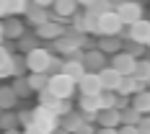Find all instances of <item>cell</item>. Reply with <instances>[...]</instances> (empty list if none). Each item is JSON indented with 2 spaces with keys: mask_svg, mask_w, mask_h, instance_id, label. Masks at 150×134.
Wrapping results in <instances>:
<instances>
[{
  "mask_svg": "<svg viewBox=\"0 0 150 134\" xmlns=\"http://www.w3.org/2000/svg\"><path fill=\"white\" fill-rule=\"evenodd\" d=\"M75 80L70 77V75H65V72H54V75H49V83H47V93L49 95H54V98H73V93H75Z\"/></svg>",
  "mask_w": 150,
  "mask_h": 134,
  "instance_id": "cell-1",
  "label": "cell"
},
{
  "mask_svg": "<svg viewBox=\"0 0 150 134\" xmlns=\"http://www.w3.org/2000/svg\"><path fill=\"white\" fill-rule=\"evenodd\" d=\"M62 34H65V29L60 23H54V21H47L42 26H36V36L39 39H60Z\"/></svg>",
  "mask_w": 150,
  "mask_h": 134,
  "instance_id": "cell-13",
  "label": "cell"
},
{
  "mask_svg": "<svg viewBox=\"0 0 150 134\" xmlns=\"http://www.w3.org/2000/svg\"><path fill=\"white\" fill-rule=\"evenodd\" d=\"M140 119H142V114H140L137 108H132V106L122 108V124H132V126H137Z\"/></svg>",
  "mask_w": 150,
  "mask_h": 134,
  "instance_id": "cell-23",
  "label": "cell"
},
{
  "mask_svg": "<svg viewBox=\"0 0 150 134\" xmlns=\"http://www.w3.org/2000/svg\"><path fill=\"white\" fill-rule=\"evenodd\" d=\"M26 18H29L31 26H42V23H47V21H52L44 8H42V5H34V3L26 8Z\"/></svg>",
  "mask_w": 150,
  "mask_h": 134,
  "instance_id": "cell-15",
  "label": "cell"
},
{
  "mask_svg": "<svg viewBox=\"0 0 150 134\" xmlns=\"http://www.w3.org/2000/svg\"><path fill=\"white\" fill-rule=\"evenodd\" d=\"M73 29L78 31V34H86V23H83V15H80V13L73 15Z\"/></svg>",
  "mask_w": 150,
  "mask_h": 134,
  "instance_id": "cell-33",
  "label": "cell"
},
{
  "mask_svg": "<svg viewBox=\"0 0 150 134\" xmlns=\"http://www.w3.org/2000/svg\"><path fill=\"white\" fill-rule=\"evenodd\" d=\"M3 15H8V3H5V0H0V18H3Z\"/></svg>",
  "mask_w": 150,
  "mask_h": 134,
  "instance_id": "cell-43",
  "label": "cell"
},
{
  "mask_svg": "<svg viewBox=\"0 0 150 134\" xmlns=\"http://www.w3.org/2000/svg\"><path fill=\"white\" fill-rule=\"evenodd\" d=\"M96 134H119V126H98Z\"/></svg>",
  "mask_w": 150,
  "mask_h": 134,
  "instance_id": "cell-39",
  "label": "cell"
},
{
  "mask_svg": "<svg viewBox=\"0 0 150 134\" xmlns=\"http://www.w3.org/2000/svg\"><path fill=\"white\" fill-rule=\"evenodd\" d=\"M124 31V23L117 15V11H106L98 15V36H119Z\"/></svg>",
  "mask_w": 150,
  "mask_h": 134,
  "instance_id": "cell-3",
  "label": "cell"
},
{
  "mask_svg": "<svg viewBox=\"0 0 150 134\" xmlns=\"http://www.w3.org/2000/svg\"><path fill=\"white\" fill-rule=\"evenodd\" d=\"M16 101H18V95L13 93V88H0V111L13 108Z\"/></svg>",
  "mask_w": 150,
  "mask_h": 134,
  "instance_id": "cell-22",
  "label": "cell"
},
{
  "mask_svg": "<svg viewBox=\"0 0 150 134\" xmlns=\"http://www.w3.org/2000/svg\"><path fill=\"white\" fill-rule=\"evenodd\" d=\"M62 65H65L62 60L52 57V62H49V70H47V72H49V75H54V72H62Z\"/></svg>",
  "mask_w": 150,
  "mask_h": 134,
  "instance_id": "cell-34",
  "label": "cell"
},
{
  "mask_svg": "<svg viewBox=\"0 0 150 134\" xmlns=\"http://www.w3.org/2000/svg\"><path fill=\"white\" fill-rule=\"evenodd\" d=\"M57 119H60V116H54V114H52L47 106H42V103H39V108L34 111V124H36V126H42V129L49 132V134L60 126V121H57Z\"/></svg>",
  "mask_w": 150,
  "mask_h": 134,
  "instance_id": "cell-5",
  "label": "cell"
},
{
  "mask_svg": "<svg viewBox=\"0 0 150 134\" xmlns=\"http://www.w3.org/2000/svg\"><path fill=\"white\" fill-rule=\"evenodd\" d=\"M98 77H101L104 90H114V93H117V88H119V83H122V77H124V75H119L111 65H109V67H104V70H98Z\"/></svg>",
  "mask_w": 150,
  "mask_h": 134,
  "instance_id": "cell-10",
  "label": "cell"
},
{
  "mask_svg": "<svg viewBox=\"0 0 150 134\" xmlns=\"http://www.w3.org/2000/svg\"><path fill=\"white\" fill-rule=\"evenodd\" d=\"M54 13L60 18H70L78 13V0H54Z\"/></svg>",
  "mask_w": 150,
  "mask_h": 134,
  "instance_id": "cell-17",
  "label": "cell"
},
{
  "mask_svg": "<svg viewBox=\"0 0 150 134\" xmlns=\"http://www.w3.org/2000/svg\"><path fill=\"white\" fill-rule=\"evenodd\" d=\"M3 134H23V132H18V126H13V129H5Z\"/></svg>",
  "mask_w": 150,
  "mask_h": 134,
  "instance_id": "cell-45",
  "label": "cell"
},
{
  "mask_svg": "<svg viewBox=\"0 0 150 134\" xmlns=\"http://www.w3.org/2000/svg\"><path fill=\"white\" fill-rule=\"evenodd\" d=\"M13 93L18 95V98H26V95H31L34 90H31V85H29V80H23V77H18L13 83Z\"/></svg>",
  "mask_w": 150,
  "mask_h": 134,
  "instance_id": "cell-28",
  "label": "cell"
},
{
  "mask_svg": "<svg viewBox=\"0 0 150 134\" xmlns=\"http://www.w3.org/2000/svg\"><path fill=\"white\" fill-rule=\"evenodd\" d=\"M34 5H42V8H49V5H54V0H31Z\"/></svg>",
  "mask_w": 150,
  "mask_h": 134,
  "instance_id": "cell-42",
  "label": "cell"
},
{
  "mask_svg": "<svg viewBox=\"0 0 150 134\" xmlns=\"http://www.w3.org/2000/svg\"><path fill=\"white\" fill-rule=\"evenodd\" d=\"M148 88H150V77H148Z\"/></svg>",
  "mask_w": 150,
  "mask_h": 134,
  "instance_id": "cell-48",
  "label": "cell"
},
{
  "mask_svg": "<svg viewBox=\"0 0 150 134\" xmlns=\"http://www.w3.org/2000/svg\"><path fill=\"white\" fill-rule=\"evenodd\" d=\"M0 39H3V23H0Z\"/></svg>",
  "mask_w": 150,
  "mask_h": 134,
  "instance_id": "cell-47",
  "label": "cell"
},
{
  "mask_svg": "<svg viewBox=\"0 0 150 134\" xmlns=\"http://www.w3.org/2000/svg\"><path fill=\"white\" fill-rule=\"evenodd\" d=\"M129 106L132 108H137L140 114H150V90H140V93H135V95H129Z\"/></svg>",
  "mask_w": 150,
  "mask_h": 134,
  "instance_id": "cell-16",
  "label": "cell"
},
{
  "mask_svg": "<svg viewBox=\"0 0 150 134\" xmlns=\"http://www.w3.org/2000/svg\"><path fill=\"white\" fill-rule=\"evenodd\" d=\"M137 129H140V134H150V114H142V119H140V124H137Z\"/></svg>",
  "mask_w": 150,
  "mask_h": 134,
  "instance_id": "cell-32",
  "label": "cell"
},
{
  "mask_svg": "<svg viewBox=\"0 0 150 134\" xmlns=\"http://www.w3.org/2000/svg\"><path fill=\"white\" fill-rule=\"evenodd\" d=\"M18 121H21L23 126H29L31 121H34V111H21V114H18Z\"/></svg>",
  "mask_w": 150,
  "mask_h": 134,
  "instance_id": "cell-35",
  "label": "cell"
},
{
  "mask_svg": "<svg viewBox=\"0 0 150 134\" xmlns=\"http://www.w3.org/2000/svg\"><path fill=\"white\" fill-rule=\"evenodd\" d=\"M119 134H140V129L132 124H119Z\"/></svg>",
  "mask_w": 150,
  "mask_h": 134,
  "instance_id": "cell-37",
  "label": "cell"
},
{
  "mask_svg": "<svg viewBox=\"0 0 150 134\" xmlns=\"http://www.w3.org/2000/svg\"><path fill=\"white\" fill-rule=\"evenodd\" d=\"M119 36H101V41H98V49H101V52H114V54H117V52H119Z\"/></svg>",
  "mask_w": 150,
  "mask_h": 134,
  "instance_id": "cell-24",
  "label": "cell"
},
{
  "mask_svg": "<svg viewBox=\"0 0 150 134\" xmlns=\"http://www.w3.org/2000/svg\"><path fill=\"white\" fill-rule=\"evenodd\" d=\"M148 88V83H142V80H137L135 75H124L119 83V88H117V93L119 95H135V93H140V90Z\"/></svg>",
  "mask_w": 150,
  "mask_h": 134,
  "instance_id": "cell-9",
  "label": "cell"
},
{
  "mask_svg": "<svg viewBox=\"0 0 150 134\" xmlns=\"http://www.w3.org/2000/svg\"><path fill=\"white\" fill-rule=\"evenodd\" d=\"M137 77V80H142V83H148V77H150V60H137L135 65V72H132Z\"/></svg>",
  "mask_w": 150,
  "mask_h": 134,
  "instance_id": "cell-25",
  "label": "cell"
},
{
  "mask_svg": "<svg viewBox=\"0 0 150 134\" xmlns=\"http://www.w3.org/2000/svg\"><path fill=\"white\" fill-rule=\"evenodd\" d=\"M135 65H137V57L132 52H122V49L114 54V60H111V67L119 75H132L135 72Z\"/></svg>",
  "mask_w": 150,
  "mask_h": 134,
  "instance_id": "cell-6",
  "label": "cell"
},
{
  "mask_svg": "<svg viewBox=\"0 0 150 134\" xmlns=\"http://www.w3.org/2000/svg\"><path fill=\"white\" fill-rule=\"evenodd\" d=\"M18 126V114H11V108L5 111V114H0V129L5 132V129H13Z\"/></svg>",
  "mask_w": 150,
  "mask_h": 134,
  "instance_id": "cell-27",
  "label": "cell"
},
{
  "mask_svg": "<svg viewBox=\"0 0 150 134\" xmlns=\"http://www.w3.org/2000/svg\"><path fill=\"white\" fill-rule=\"evenodd\" d=\"M83 23H86V34H98V15L86 11L83 13Z\"/></svg>",
  "mask_w": 150,
  "mask_h": 134,
  "instance_id": "cell-26",
  "label": "cell"
},
{
  "mask_svg": "<svg viewBox=\"0 0 150 134\" xmlns=\"http://www.w3.org/2000/svg\"><path fill=\"white\" fill-rule=\"evenodd\" d=\"M148 46H150V39H148Z\"/></svg>",
  "mask_w": 150,
  "mask_h": 134,
  "instance_id": "cell-49",
  "label": "cell"
},
{
  "mask_svg": "<svg viewBox=\"0 0 150 134\" xmlns=\"http://www.w3.org/2000/svg\"><path fill=\"white\" fill-rule=\"evenodd\" d=\"M83 65H86L88 72H98V70H104V67H106L104 52H101V49H96V52H86V54H83Z\"/></svg>",
  "mask_w": 150,
  "mask_h": 134,
  "instance_id": "cell-11",
  "label": "cell"
},
{
  "mask_svg": "<svg viewBox=\"0 0 150 134\" xmlns=\"http://www.w3.org/2000/svg\"><path fill=\"white\" fill-rule=\"evenodd\" d=\"M52 134H73V132H67L65 126H57V129H54V132H52Z\"/></svg>",
  "mask_w": 150,
  "mask_h": 134,
  "instance_id": "cell-44",
  "label": "cell"
},
{
  "mask_svg": "<svg viewBox=\"0 0 150 134\" xmlns=\"http://www.w3.org/2000/svg\"><path fill=\"white\" fill-rule=\"evenodd\" d=\"M127 36L135 41V44H148L150 39V21H145V18H140V21H135L132 26H127Z\"/></svg>",
  "mask_w": 150,
  "mask_h": 134,
  "instance_id": "cell-8",
  "label": "cell"
},
{
  "mask_svg": "<svg viewBox=\"0 0 150 134\" xmlns=\"http://www.w3.org/2000/svg\"><path fill=\"white\" fill-rule=\"evenodd\" d=\"M26 80H29L31 90H34V93H39V90L47 88V83H49V72H31Z\"/></svg>",
  "mask_w": 150,
  "mask_h": 134,
  "instance_id": "cell-20",
  "label": "cell"
},
{
  "mask_svg": "<svg viewBox=\"0 0 150 134\" xmlns=\"http://www.w3.org/2000/svg\"><path fill=\"white\" fill-rule=\"evenodd\" d=\"M114 11H117V15L122 18V23H124V26H132L135 21H140V18H142V5H140V3H132V0L119 3Z\"/></svg>",
  "mask_w": 150,
  "mask_h": 134,
  "instance_id": "cell-4",
  "label": "cell"
},
{
  "mask_svg": "<svg viewBox=\"0 0 150 134\" xmlns=\"http://www.w3.org/2000/svg\"><path fill=\"white\" fill-rule=\"evenodd\" d=\"M88 11L96 13V15H101V13H106V11H114V3H111V0H96V3L88 5Z\"/></svg>",
  "mask_w": 150,
  "mask_h": 134,
  "instance_id": "cell-29",
  "label": "cell"
},
{
  "mask_svg": "<svg viewBox=\"0 0 150 134\" xmlns=\"http://www.w3.org/2000/svg\"><path fill=\"white\" fill-rule=\"evenodd\" d=\"M80 111L83 114H98L101 111V103H98V95H80Z\"/></svg>",
  "mask_w": 150,
  "mask_h": 134,
  "instance_id": "cell-19",
  "label": "cell"
},
{
  "mask_svg": "<svg viewBox=\"0 0 150 134\" xmlns=\"http://www.w3.org/2000/svg\"><path fill=\"white\" fill-rule=\"evenodd\" d=\"M98 103H101V108H114L117 93H114V90H101V93H98Z\"/></svg>",
  "mask_w": 150,
  "mask_h": 134,
  "instance_id": "cell-30",
  "label": "cell"
},
{
  "mask_svg": "<svg viewBox=\"0 0 150 134\" xmlns=\"http://www.w3.org/2000/svg\"><path fill=\"white\" fill-rule=\"evenodd\" d=\"M8 3V13H26V8H29V0H5Z\"/></svg>",
  "mask_w": 150,
  "mask_h": 134,
  "instance_id": "cell-31",
  "label": "cell"
},
{
  "mask_svg": "<svg viewBox=\"0 0 150 134\" xmlns=\"http://www.w3.org/2000/svg\"><path fill=\"white\" fill-rule=\"evenodd\" d=\"M127 106H129V95H119V93H117V103H114V108H127Z\"/></svg>",
  "mask_w": 150,
  "mask_h": 134,
  "instance_id": "cell-36",
  "label": "cell"
},
{
  "mask_svg": "<svg viewBox=\"0 0 150 134\" xmlns=\"http://www.w3.org/2000/svg\"><path fill=\"white\" fill-rule=\"evenodd\" d=\"M23 134H49V132H44V129H42V126H36V124H34V121H31L29 126H26V129H23Z\"/></svg>",
  "mask_w": 150,
  "mask_h": 134,
  "instance_id": "cell-38",
  "label": "cell"
},
{
  "mask_svg": "<svg viewBox=\"0 0 150 134\" xmlns=\"http://www.w3.org/2000/svg\"><path fill=\"white\" fill-rule=\"evenodd\" d=\"M62 72L70 75V77L75 80V85H78V80H80L86 72H88V70H86L83 60H75V57H70V60H65V65H62Z\"/></svg>",
  "mask_w": 150,
  "mask_h": 134,
  "instance_id": "cell-12",
  "label": "cell"
},
{
  "mask_svg": "<svg viewBox=\"0 0 150 134\" xmlns=\"http://www.w3.org/2000/svg\"><path fill=\"white\" fill-rule=\"evenodd\" d=\"M83 124H86L83 121V114H75V111H70L67 116H62V121H60V126H65L67 132H78Z\"/></svg>",
  "mask_w": 150,
  "mask_h": 134,
  "instance_id": "cell-18",
  "label": "cell"
},
{
  "mask_svg": "<svg viewBox=\"0 0 150 134\" xmlns=\"http://www.w3.org/2000/svg\"><path fill=\"white\" fill-rule=\"evenodd\" d=\"M91 3H96V0H78V5H86V8H88Z\"/></svg>",
  "mask_w": 150,
  "mask_h": 134,
  "instance_id": "cell-46",
  "label": "cell"
},
{
  "mask_svg": "<svg viewBox=\"0 0 150 134\" xmlns=\"http://www.w3.org/2000/svg\"><path fill=\"white\" fill-rule=\"evenodd\" d=\"M3 36H8V39H21L23 36V23L21 21H8V23H3Z\"/></svg>",
  "mask_w": 150,
  "mask_h": 134,
  "instance_id": "cell-21",
  "label": "cell"
},
{
  "mask_svg": "<svg viewBox=\"0 0 150 134\" xmlns=\"http://www.w3.org/2000/svg\"><path fill=\"white\" fill-rule=\"evenodd\" d=\"M73 134H96V129H93L91 124H83V126H80L78 132H73Z\"/></svg>",
  "mask_w": 150,
  "mask_h": 134,
  "instance_id": "cell-40",
  "label": "cell"
},
{
  "mask_svg": "<svg viewBox=\"0 0 150 134\" xmlns=\"http://www.w3.org/2000/svg\"><path fill=\"white\" fill-rule=\"evenodd\" d=\"M8 60H11V54H8V49H3V46H0V67H3V65H5Z\"/></svg>",
  "mask_w": 150,
  "mask_h": 134,
  "instance_id": "cell-41",
  "label": "cell"
},
{
  "mask_svg": "<svg viewBox=\"0 0 150 134\" xmlns=\"http://www.w3.org/2000/svg\"><path fill=\"white\" fill-rule=\"evenodd\" d=\"M78 90H80V95H98V93L104 90L98 72H86L78 80Z\"/></svg>",
  "mask_w": 150,
  "mask_h": 134,
  "instance_id": "cell-7",
  "label": "cell"
},
{
  "mask_svg": "<svg viewBox=\"0 0 150 134\" xmlns=\"http://www.w3.org/2000/svg\"><path fill=\"white\" fill-rule=\"evenodd\" d=\"M122 111L119 108H101L98 111V126H119Z\"/></svg>",
  "mask_w": 150,
  "mask_h": 134,
  "instance_id": "cell-14",
  "label": "cell"
},
{
  "mask_svg": "<svg viewBox=\"0 0 150 134\" xmlns=\"http://www.w3.org/2000/svg\"><path fill=\"white\" fill-rule=\"evenodd\" d=\"M49 62H52V52L42 49V46H34L26 52V67L31 72H47L49 70Z\"/></svg>",
  "mask_w": 150,
  "mask_h": 134,
  "instance_id": "cell-2",
  "label": "cell"
}]
</instances>
